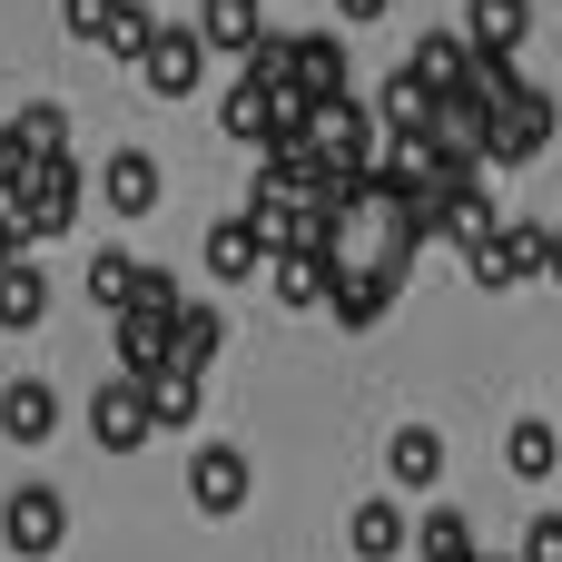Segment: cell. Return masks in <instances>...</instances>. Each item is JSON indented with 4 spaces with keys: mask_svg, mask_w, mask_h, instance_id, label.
I'll return each mask as SVG.
<instances>
[{
    "mask_svg": "<svg viewBox=\"0 0 562 562\" xmlns=\"http://www.w3.org/2000/svg\"><path fill=\"white\" fill-rule=\"evenodd\" d=\"M79 158H40L30 168V188H20V247H49V237H69L79 227Z\"/></svg>",
    "mask_w": 562,
    "mask_h": 562,
    "instance_id": "cell-1",
    "label": "cell"
},
{
    "mask_svg": "<svg viewBox=\"0 0 562 562\" xmlns=\"http://www.w3.org/2000/svg\"><path fill=\"white\" fill-rule=\"evenodd\" d=\"M553 148V89H514L504 109H494V128H484V168H524V158H543Z\"/></svg>",
    "mask_w": 562,
    "mask_h": 562,
    "instance_id": "cell-2",
    "label": "cell"
},
{
    "mask_svg": "<svg viewBox=\"0 0 562 562\" xmlns=\"http://www.w3.org/2000/svg\"><path fill=\"white\" fill-rule=\"evenodd\" d=\"M0 543L20 562L59 553V543H69V494H59V484H20V494L0 504Z\"/></svg>",
    "mask_w": 562,
    "mask_h": 562,
    "instance_id": "cell-3",
    "label": "cell"
},
{
    "mask_svg": "<svg viewBox=\"0 0 562 562\" xmlns=\"http://www.w3.org/2000/svg\"><path fill=\"white\" fill-rule=\"evenodd\" d=\"M247 494H257V464H247L237 445H198V464H188V504H198L207 524H227V514H247Z\"/></svg>",
    "mask_w": 562,
    "mask_h": 562,
    "instance_id": "cell-4",
    "label": "cell"
},
{
    "mask_svg": "<svg viewBox=\"0 0 562 562\" xmlns=\"http://www.w3.org/2000/svg\"><path fill=\"white\" fill-rule=\"evenodd\" d=\"M395 286H405V257H375V267H336L326 306H336V326H346V336H366V326L395 306Z\"/></svg>",
    "mask_w": 562,
    "mask_h": 562,
    "instance_id": "cell-5",
    "label": "cell"
},
{
    "mask_svg": "<svg viewBox=\"0 0 562 562\" xmlns=\"http://www.w3.org/2000/svg\"><path fill=\"white\" fill-rule=\"evenodd\" d=\"M138 79L158 89V99H188L198 79H207V49H198V30H148V49H138Z\"/></svg>",
    "mask_w": 562,
    "mask_h": 562,
    "instance_id": "cell-6",
    "label": "cell"
},
{
    "mask_svg": "<svg viewBox=\"0 0 562 562\" xmlns=\"http://www.w3.org/2000/svg\"><path fill=\"white\" fill-rule=\"evenodd\" d=\"M277 79H286L296 99H336V89H346V30H306V40H286Z\"/></svg>",
    "mask_w": 562,
    "mask_h": 562,
    "instance_id": "cell-7",
    "label": "cell"
},
{
    "mask_svg": "<svg viewBox=\"0 0 562 562\" xmlns=\"http://www.w3.org/2000/svg\"><path fill=\"white\" fill-rule=\"evenodd\" d=\"M89 435H99V454H138L158 425H148V395L128 385V375H109L99 395H89Z\"/></svg>",
    "mask_w": 562,
    "mask_h": 562,
    "instance_id": "cell-8",
    "label": "cell"
},
{
    "mask_svg": "<svg viewBox=\"0 0 562 562\" xmlns=\"http://www.w3.org/2000/svg\"><path fill=\"white\" fill-rule=\"evenodd\" d=\"M474 277L504 296V286H524V277H543V227L533 217H514V227H494L484 247H474Z\"/></svg>",
    "mask_w": 562,
    "mask_h": 562,
    "instance_id": "cell-9",
    "label": "cell"
},
{
    "mask_svg": "<svg viewBox=\"0 0 562 562\" xmlns=\"http://www.w3.org/2000/svg\"><path fill=\"white\" fill-rule=\"evenodd\" d=\"M109 336H119V375H128V385L168 375V316H148V306H119V316H109Z\"/></svg>",
    "mask_w": 562,
    "mask_h": 562,
    "instance_id": "cell-10",
    "label": "cell"
},
{
    "mask_svg": "<svg viewBox=\"0 0 562 562\" xmlns=\"http://www.w3.org/2000/svg\"><path fill=\"white\" fill-rule=\"evenodd\" d=\"M158 188H168V178H158V158H148V148H119V158L99 168L109 217H148V207H158Z\"/></svg>",
    "mask_w": 562,
    "mask_h": 562,
    "instance_id": "cell-11",
    "label": "cell"
},
{
    "mask_svg": "<svg viewBox=\"0 0 562 562\" xmlns=\"http://www.w3.org/2000/svg\"><path fill=\"white\" fill-rule=\"evenodd\" d=\"M227 346V316L217 306H198V296H178L168 306V366H188V375H207V356Z\"/></svg>",
    "mask_w": 562,
    "mask_h": 562,
    "instance_id": "cell-12",
    "label": "cell"
},
{
    "mask_svg": "<svg viewBox=\"0 0 562 562\" xmlns=\"http://www.w3.org/2000/svg\"><path fill=\"white\" fill-rule=\"evenodd\" d=\"M0 435H10V445H49V435H59V395H49V375H20V385L0 395Z\"/></svg>",
    "mask_w": 562,
    "mask_h": 562,
    "instance_id": "cell-13",
    "label": "cell"
},
{
    "mask_svg": "<svg viewBox=\"0 0 562 562\" xmlns=\"http://www.w3.org/2000/svg\"><path fill=\"white\" fill-rule=\"evenodd\" d=\"M385 474H395L405 494H435V484H445V435H435V425H395Z\"/></svg>",
    "mask_w": 562,
    "mask_h": 562,
    "instance_id": "cell-14",
    "label": "cell"
},
{
    "mask_svg": "<svg viewBox=\"0 0 562 562\" xmlns=\"http://www.w3.org/2000/svg\"><path fill=\"white\" fill-rule=\"evenodd\" d=\"M524 30H533V0H464V49L514 59V49H524Z\"/></svg>",
    "mask_w": 562,
    "mask_h": 562,
    "instance_id": "cell-15",
    "label": "cell"
},
{
    "mask_svg": "<svg viewBox=\"0 0 562 562\" xmlns=\"http://www.w3.org/2000/svg\"><path fill=\"white\" fill-rule=\"evenodd\" d=\"M277 99H286V89H277L267 69H237V89H227V109H217V119H227V138H237V148H257V138H267V119H277Z\"/></svg>",
    "mask_w": 562,
    "mask_h": 562,
    "instance_id": "cell-16",
    "label": "cell"
},
{
    "mask_svg": "<svg viewBox=\"0 0 562 562\" xmlns=\"http://www.w3.org/2000/svg\"><path fill=\"white\" fill-rule=\"evenodd\" d=\"M40 316H49V277L30 267V247H10V257H0V326H20V336H30Z\"/></svg>",
    "mask_w": 562,
    "mask_h": 562,
    "instance_id": "cell-17",
    "label": "cell"
},
{
    "mask_svg": "<svg viewBox=\"0 0 562 562\" xmlns=\"http://www.w3.org/2000/svg\"><path fill=\"white\" fill-rule=\"evenodd\" d=\"M198 267H207L217 286H257V267H267V257H257L247 217H217V227H207V257H198Z\"/></svg>",
    "mask_w": 562,
    "mask_h": 562,
    "instance_id": "cell-18",
    "label": "cell"
},
{
    "mask_svg": "<svg viewBox=\"0 0 562 562\" xmlns=\"http://www.w3.org/2000/svg\"><path fill=\"white\" fill-rule=\"evenodd\" d=\"M188 30H198V49H227V59H247V40H257L267 20H257V0H198V20H188Z\"/></svg>",
    "mask_w": 562,
    "mask_h": 562,
    "instance_id": "cell-19",
    "label": "cell"
},
{
    "mask_svg": "<svg viewBox=\"0 0 562 562\" xmlns=\"http://www.w3.org/2000/svg\"><path fill=\"white\" fill-rule=\"evenodd\" d=\"M405 533H415L405 504H356V524H346V543H356L366 562H395V553H405Z\"/></svg>",
    "mask_w": 562,
    "mask_h": 562,
    "instance_id": "cell-20",
    "label": "cell"
},
{
    "mask_svg": "<svg viewBox=\"0 0 562 562\" xmlns=\"http://www.w3.org/2000/svg\"><path fill=\"white\" fill-rule=\"evenodd\" d=\"M148 30H158V10H138V0H109V10H99V30H89V49H109V59H138V49H148Z\"/></svg>",
    "mask_w": 562,
    "mask_h": 562,
    "instance_id": "cell-21",
    "label": "cell"
},
{
    "mask_svg": "<svg viewBox=\"0 0 562 562\" xmlns=\"http://www.w3.org/2000/svg\"><path fill=\"white\" fill-rule=\"evenodd\" d=\"M405 543H415L425 562H474V553H484V543H474V524H464V514H445V504H435V514H425Z\"/></svg>",
    "mask_w": 562,
    "mask_h": 562,
    "instance_id": "cell-22",
    "label": "cell"
},
{
    "mask_svg": "<svg viewBox=\"0 0 562 562\" xmlns=\"http://www.w3.org/2000/svg\"><path fill=\"white\" fill-rule=\"evenodd\" d=\"M425 119H435V89H425L415 69H395L385 99H375V128H425Z\"/></svg>",
    "mask_w": 562,
    "mask_h": 562,
    "instance_id": "cell-23",
    "label": "cell"
},
{
    "mask_svg": "<svg viewBox=\"0 0 562 562\" xmlns=\"http://www.w3.org/2000/svg\"><path fill=\"white\" fill-rule=\"evenodd\" d=\"M128 286H138V257H128V247H99V257H89V306H99V316H119V306H128Z\"/></svg>",
    "mask_w": 562,
    "mask_h": 562,
    "instance_id": "cell-24",
    "label": "cell"
},
{
    "mask_svg": "<svg viewBox=\"0 0 562 562\" xmlns=\"http://www.w3.org/2000/svg\"><path fill=\"white\" fill-rule=\"evenodd\" d=\"M138 395H148V425H198V375H188V366H168V375H148Z\"/></svg>",
    "mask_w": 562,
    "mask_h": 562,
    "instance_id": "cell-25",
    "label": "cell"
},
{
    "mask_svg": "<svg viewBox=\"0 0 562 562\" xmlns=\"http://www.w3.org/2000/svg\"><path fill=\"white\" fill-rule=\"evenodd\" d=\"M504 464H514L524 484H543V474L562 464V435L553 425H514V435H504Z\"/></svg>",
    "mask_w": 562,
    "mask_h": 562,
    "instance_id": "cell-26",
    "label": "cell"
},
{
    "mask_svg": "<svg viewBox=\"0 0 562 562\" xmlns=\"http://www.w3.org/2000/svg\"><path fill=\"white\" fill-rule=\"evenodd\" d=\"M405 69H415V79H425V89H435V99H445V89H454V79H464V40H445V30H425V40H415V59H405Z\"/></svg>",
    "mask_w": 562,
    "mask_h": 562,
    "instance_id": "cell-27",
    "label": "cell"
},
{
    "mask_svg": "<svg viewBox=\"0 0 562 562\" xmlns=\"http://www.w3.org/2000/svg\"><path fill=\"white\" fill-rule=\"evenodd\" d=\"M237 217H247V237H257V257H277V247H296V237H306V227H296V207H286V198H247V207H237Z\"/></svg>",
    "mask_w": 562,
    "mask_h": 562,
    "instance_id": "cell-28",
    "label": "cell"
},
{
    "mask_svg": "<svg viewBox=\"0 0 562 562\" xmlns=\"http://www.w3.org/2000/svg\"><path fill=\"white\" fill-rule=\"evenodd\" d=\"M10 138H20L30 158H69V119H59L49 99H40V109H20V119H10Z\"/></svg>",
    "mask_w": 562,
    "mask_h": 562,
    "instance_id": "cell-29",
    "label": "cell"
},
{
    "mask_svg": "<svg viewBox=\"0 0 562 562\" xmlns=\"http://www.w3.org/2000/svg\"><path fill=\"white\" fill-rule=\"evenodd\" d=\"M128 306L168 316V306H178V267H148V257H138V286H128Z\"/></svg>",
    "mask_w": 562,
    "mask_h": 562,
    "instance_id": "cell-30",
    "label": "cell"
},
{
    "mask_svg": "<svg viewBox=\"0 0 562 562\" xmlns=\"http://www.w3.org/2000/svg\"><path fill=\"white\" fill-rule=\"evenodd\" d=\"M514 562H562V514H533V533H524Z\"/></svg>",
    "mask_w": 562,
    "mask_h": 562,
    "instance_id": "cell-31",
    "label": "cell"
},
{
    "mask_svg": "<svg viewBox=\"0 0 562 562\" xmlns=\"http://www.w3.org/2000/svg\"><path fill=\"white\" fill-rule=\"evenodd\" d=\"M99 10H109V0H59V30H69V40H89V30H99Z\"/></svg>",
    "mask_w": 562,
    "mask_h": 562,
    "instance_id": "cell-32",
    "label": "cell"
},
{
    "mask_svg": "<svg viewBox=\"0 0 562 562\" xmlns=\"http://www.w3.org/2000/svg\"><path fill=\"white\" fill-rule=\"evenodd\" d=\"M336 20H346V30H366V20H385V0H336Z\"/></svg>",
    "mask_w": 562,
    "mask_h": 562,
    "instance_id": "cell-33",
    "label": "cell"
},
{
    "mask_svg": "<svg viewBox=\"0 0 562 562\" xmlns=\"http://www.w3.org/2000/svg\"><path fill=\"white\" fill-rule=\"evenodd\" d=\"M543 277L562 286V227H543Z\"/></svg>",
    "mask_w": 562,
    "mask_h": 562,
    "instance_id": "cell-34",
    "label": "cell"
},
{
    "mask_svg": "<svg viewBox=\"0 0 562 562\" xmlns=\"http://www.w3.org/2000/svg\"><path fill=\"white\" fill-rule=\"evenodd\" d=\"M484 562H504V553H484Z\"/></svg>",
    "mask_w": 562,
    "mask_h": 562,
    "instance_id": "cell-35",
    "label": "cell"
}]
</instances>
